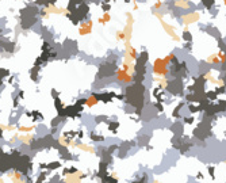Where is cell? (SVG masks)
<instances>
[{
	"instance_id": "obj_4",
	"label": "cell",
	"mask_w": 226,
	"mask_h": 183,
	"mask_svg": "<svg viewBox=\"0 0 226 183\" xmlns=\"http://www.w3.org/2000/svg\"><path fill=\"white\" fill-rule=\"evenodd\" d=\"M161 5H162V1L161 0H158V1H156V4H154V8L158 10V8H161Z\"/></svg>"
},
{
	"instance_id": "obj_2",
	"label": "cell",
	"mask_w": 226,
	"mask_h": 183,
	"mask_svg": "<svg viewBox=\"0 0 226 183\" xmlns=\"http://www.w3.org/2000/svg\"><path fill=\"white\" fill-rule=\"evenodd\" d=\"M199 19V14L198 12H190L188 15L183 16V23L184 25H188V23H194L195 21Z\"/></svg>"
},
{
	"instance_id": "obj_3",
	"label": "cell",
	"mask_w": 226,
	"mask_h": 183,
	"mask_svg": "<svg viewBox=\"0 0 226 183\" xmlns=\"http://www.w3.org/2000/svg\"><path fill=\"white\" fill-rule=\"evenodd\" d=\"M176 5H178V7H182V8H186V10H187V8L190 7V3L187 1V0H178V1H176Z\"/></svg>"
},
{
	"instance_id": "obj_5",
	"label": "cell",
	"mask_w": 226,
	"mask_h": 183,
	"mask_svg": "<svg viewBox=\"0 0 226 183\" xmlns=\"http://www.w3.org/2000/svg\"><path fill=\"white\" fill-rule=\"evenodd\" d=\"M223 3H225V5H226V0H223Z\"/></svg>"
},
{
	"instance_id": "obj_1",
	"label": "cell",
	"mask_w": 226,
	"mask_h": 183,
	"mask_svg": "<svg viewBox=\"0 0 226 183\" xmlns=\"http://www.w3.org/2000/svg\"><path fill=\"white\" fill-rule=\"evenodd\" d=\"M154 15H156L157 18L160 19V23H161V25H162V27H164V29H165V30L168 31V34H169V35H172V37L175 38V39H179V37L176 35V34H175V30H173L172 27L169 26V25H167V23H165V21H164V19H162V18H161L160 15H158L157 12H154Z\"/></svg>"
}]
</instances>
